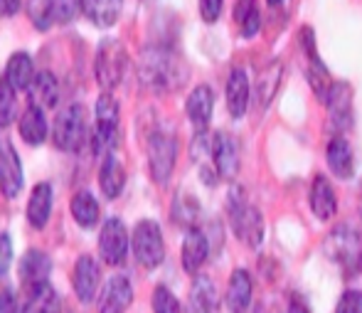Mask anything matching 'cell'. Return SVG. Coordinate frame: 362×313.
<instances>
[{"instance_id": "obj_1", "label": "cell", "mask_w": 362, "mask_h": 313, "mask_svg": "<svg viewBox=\"0 0 362 313\" xmlns=\"http://www.w3.org/2000/svg\"><path fill=\"white\" fill-rule=\"evenodd\" d=\"M139 74L144 86L153 91H173L185 81L187 67L180 55L168 47H148L141 55Z\"/></svg>"}, {"instance_id": "obj_2", "label": "cell", "mask_w": 362, "mask_h": 313, "mask_svg": "<svg viewBox=\"0 0 362 313\" xmlns=\"http://www.w3.org/2000/svg\"><path fill=\"white\" fill-rule=\"evenodd\" d=\"M323 251L340 269L345 279H355L362 274V232L353 224H338L325 237Z\"/></svg>"}, {"instance_id": "obj_3", "label": "cell", "mask_w": 362, "mask_h": 313, "mask_svg": "<svg viewBox=\"0 0 362 313\" xmlns=\"http://www.w3.org/2000/svg\"><path fill=\"white\" fill-rule=\"evenodd\" d=\"M227 215L232 222L234 234L239 237V242H244L247 247L259 249L264 244V217L262 210L257 205H252L247 200L242 188H232L227 200Z\"/></svg>"}, {"instance_id": "obj_4", "label": "cell", "mask_w": 362, "mask_h": 313, "mask_svg": "<svg viewBox=\"0 0 362 313\" xmlns=\"http://www.w3.org/2000/svg\"><path fill=\"white\" fill-rule=\"evenodd\" d=\"M177 161V141L173 133L156 131L148 138V166L158 186H168Z\"/></svg>"}, {"instance_id": "obj_5", "label": "cell", "mask_w": 362, "mask_h": 313, "mask_svg": "<svg viewBox=\"0 0 362 313\" xmlns=\"http://www.w3.org/2000/svg\"><path fill=\"white\" fill-rule=\"evenodd\" d=\"M131 247H134V256L141 266L146 269H156L165 259V242H163V232L153 220H141L134 229L131 237Z\"/></svg>"}, {"instance_id": "obj_6", "label": "cell", "mask_w": 362, "mask_h": 313, "mask_svg": "<svg viewBox=\"0 0 362 313\" xmlns=\"http://www.w3.org/2000/svg\"><path fill=\"white\" fill-rule=\"evenodd\" d=\"M126 50L119 40H101L99 50H96V62H94V72H96V81H99L104 89H114V86L121 84L126 72Z\"/></svg>"}, {"instance_id": "obj_7", "label": "cell", "mask_w": 362, "mask_h": 313, "mask_svg": "<svg viewBox=\"0 0 362 313\" xmlns=\"http://www.w3.org/2000/svg\"><path fill=\"white\" fill-rule=\"evenodd\" d=\"M84 136H86V119L81 106L72 104L59 111L57 119H54V131H52L54 146L64 153H74L81 148Z\"/></svg>"}, {"instance_id": "obj_8", "label": "cell", "mask_w": 362, "mask_h": 313, "mask_svg": "<svg viewBox=\"0 0 362 313\" xmlns=\"http://www.w3.org/2000/svg\"><path fill=\"white\" fill-rule=\"evenodd\" d=\"M119 101L104 91L96 99V136H94V151L96 153H111L116 146V131H119Z\"/></svg>"}, {"instance_id": "obj_9", "label": "cell", "mask_w": 362, "mask_h": 313, "mask_svg": "<svg viewBox=\"0 0 362 313\" xmlns=\"http://www.w3.org/2000/svg\"><path fill=\"white\" fill-rule=\"evenodd\" d=\"M131 247V237L126 224L119 217H109L101 227V237H99V254L106 264H121L129 254Z\"/></svg>"}, {"instance_id": "obj_10", "label": "cell", "mask_w": 362, "mask_h": 313, "mask_svg": "<svg viewBox=\"0 0 362 313\" xmlns=\"http://www.w3.org/2000/svg\"><path fill=\"white\" fill-rule=\"evenodd\" d=\"M325 106H328V116H330V126L335 131H348L353 128V86L348 81H335L328 91V99H325Z\"/></svg>"}, {"instance_id": "obj_11", "label": "cell", "mask_w": 362, "mask_h": 313, "mask_svg": "<svg viewBox=\"0 0 362 313\" xmlns=\"http://www.w3.org/2000/svg\"><path fill=\"white\" fill-rule=\"evenodd\" d=\"M212 161H215V173L224 181H237L239 176V146L237 138L229 136V133L219 131L212 138Z\"/></svg>"}, {"instance_id": "obj_12", "label": "cell", "mask_w": 362, "mask_h": 313, "mask_svg": "<svg viewBox=\"0 0 362 313\" xmlns=\"http://www.w3.org/2000/svg\"><path fill=\"white\" fill-rule=\"evenodd\" d=\"M20 190H23L20 156L8 141H0V193L5 198H18Z\"/></svg>"}, {"instance_id": "obj_13", "label": "cell", "mask_w": 362, "mask_h": 313, "mask_svg": "<svg viewBox=\"0 0 362 313\" xmlns=\"http://www.w3.org/2000/svg\"><path fill=\"white\" fill-rule=\"evenodd\" d=\"M249 101H252V84H249L247 69L234 67L227 76V109L232 119H242L247 114Z\"/></svg>"}, {"instance_id": "obj_14", "label": "cell", "mask_w": 362, "mask_h": 313, "mask_svg": "<svg viewBox=\"0 0 362 313\" xmlns=\"http://www.w3.org/2000/svg\"><path fill=\"white\" fill-rule=\"evenodd\" d=\"M207 256H210V239L202 232L200 227L187 229L185 239H182V251H180V261L182 269L187 274H197V271L205 266Z\"/></svg>"}, {"instance_id": "obj_15", "label": "cell", "mask_w": 362, "mask_h": 313, "mask_svg": "<svg viewBox=\"0 0 362 313\" xmlns=\"http://www.w3.org/2000/svg\"><path fill=\"white\" fill-rule=\"evenodd\" d=\"M252 294H254L252 274L247 269H234L227 284V296H224L227 309L232 313H247L252 309Z\"/></svg>"}, {"instance_id": "obj_16", "label": "cell", "mask_w": 362, "mask_h": 313, "mask_svg": "<svg viewBox=\"0 0 362 313\" xmlns=\"http://www.w3.org/2000/svg\"><path fill=\"white\" fill-rule=\"evenodd\" d=\"M134 301V286L126 276H111L99 301V313H124Z\"/></svg>"}, {"instance_id": "obj_17", "label": "cell", "mask_w": 362, "mask_h": 313, "mask_svg": "<svg viewBox=\"0 0 362 313\" xmlns=\"http://www.w3.org/2000/svg\"><path fill=\"white\" fill-rule=\"evenodd\" d=\"M281 76H284V64L279 59L269 62L264 69H259L257 84H254V101H257L259 111H267L269 104L276 99V91L281 86Z\"/></svg>"}, {"instance_id": "obj_18", "label": "cell", "mask_w": 362, "mask_h": 313, "mask_svg": "<svg viewBox=\"0 0 362 313\" xmlns=\"http://www.w3.org/2000/svg\"><path fill=\"white\" fill-rule=\"evenodd\" d=\"M310 210L320 222H328L338 215V198H335V190L330 186V181L325 176H315L313 186H310Z\"/></svg>"}, {"instance_id": "obj_19", "label": "cell", "mask_w": 362, "mask_h": 313, "mask_svg": "<svg viewBox=\"0 0 362 313\" xmlns=\"http://www.w3.org/2000/svg\"><path fill=\"white\" fill-rule=\"evenodd\" d=\"M185 111H187V119L192 121V126L197 131H205L212 119V111H215V94H212L210 86L207 84L195 86L185 101Z\"/></svg>"}, {"instance_id": "obj_20", "label": "cell", "mask_w": 362, "mask_h": 313, "mask_svg": "<svg viewBox=\"0 0 362 313\" xmlns=\"http://www.w3.org/2000/svg\"><path fill=\"white\" fill-rule=\"evenodd\" d=\"M99 279H101V269L91 256H81L74 266V291L76 299L81 304H91L99 289Z\"/></svg>"}, {"instance_id": "obj_21", "label": "cell", "mask_w": 362, "mask_h": 313, "mask_svg": "<svg viewBox=\"0 0 362 313\" xmlns=\"http://www.w3.org/2000/svg\"><path fill=\"white\" fill-rule=\"evenodd\" d=\"M325 158H328V168L335 178L340 181H350L355 173V156L350 143L345 141V136H335L333 141L328 143V151H325Z\"/></svg>"}, {"instance_id": "obj_22", "label": "cell", "mask_w": 362, "mask_h": 313, "mask_svg": "<svg viewBox=\"0 0 362 313\" xmlns=\"http://www.w3.org/2000/svg\"><path fill=\"white\" fill-rule=\"evenodd\" d=\"M52 271V261L45 251L30 249L20 261V279L28 289H35L40 284H47V276Z\"/></svg>"}, {"instance_id": "obj_23", "label": "cell", "mask_w": 362, "mask_h": 313, "mask_svg": "<svg viewBox=\"0 0 362 313\" xmlns=\"http://www.w3.org/2000/svg\"><path fill=\"white\" fill-rule=\"evenodd\" d=\"M28 91H30V104L40 106V109H52L59 99L57 76H54L52 72H40V74H35Z\"/></svg>"}, {"instance_id": "obj_24", "label": "cell", "mask_w": 362, "mask_h": 313, "mask_svg": "<svg viewBox=\"0 0 362 313\" xmlns=\"http://www.w3.org/2000/svg\"><path fill=\"white\" fill-rule=\"evenodd\" d=\"M217 309V289L207 276H197L190 286L185 313H215Z\"/></svg>"}, {"instance_id": "obj_25", "label": "cell", "mask_w": 362, "mask_h": 313, "mask_svg": "<svg viewBox=\"0 0 362 313\" xmlns=\"http://www.w3.org/2000/svg\"><path fill=\"white\" fill-rule=\"evenodd\" d=\"M99 186H101V193H104L109 200L119 198L121 190H124V186H126V171H124V166H121V161L114 156V153H106L104 163H101Z\"/></svg>"}, {"instance_id": "obj_26", "label": "cell", "mask_w": 362, "mask_h": 313, "mask_svg": "<svg viewBox=\"0 0 362 313\" xmlns=\"http://www.w3.org/2000/svg\"><path fill=\"white\" fill-rule=\"evenodd\" d=\"M20 136L30 146H42L45 138H47V119H45V111L40 106L30 104L25 109V114L20 116Z\"/></svg>"}, {"instance_id": "obj_27", "label": "cell", "mask_w": 362, "mask_h": 313, "mask_svg": "<svg viewBox=\"0 0 362 313\" xmlns=\"http://www.w3.org/2000/svg\"><path fill=\"white\" fill-rule=\"evenodd\" d=\"M81 13L99 28H109L119 20L124 0H79Z\"/></svg>"}, {"instance_id": "obj_28", "label": "cell", "mask_w": 362, "mask_h": 313, "mask_svg": "<svg viewBox=\"0 0 362 313\" xmlns=\"http://www.w3.org/2000/svg\"><path fill=\"white\" fill-rule=\"evenodd\" d=\"M49 212H52V188L47 183H40L35 186L33 195H30L28 203V220L35 229H42L49 220Z\"/></svg>"}, {"instance_id": "obj_29", "label": "cell", "mask_w": 362, "mask_h": 313, "mask_svg": "<svg viewBox=\"0 0 362 313\" xmlns=\"http://www.w3.org/2000/svg\"><path fill=\"white\" fill-rule=\"evenodd\" d=\"M35 79V64L30 59L28 52H15L13 57L8 59V67H5V81L13 86L15 91L28 89Z\"/></svg>"}, {"instance_id": "obj_30", "label": "cell", "mask_w": 362, "mask_h": 313, "mask_svg": "<svg viewBox=\"0 0 362 313\" xmlns=\"http://www.w3.org/2000/svg\"><path fill=\"white\" fill-rule=\"evenodd\" d=\"M23 313H59V296L49 284H40L30 289Z\"/></svg>"}, {"instance_id": "obj_31", "label": "cell", "mask_w": 362, "mask_h": 313, "mask_svg": "<svg viewBox=\"0 0 362 313\" xmlns=\"http://www.w3.org/2000/svg\"><path fill=\"white\" fill-rule=\"evenodd\" d=\"M69 207H72L74 220L81 224V227H94V224L99 222V203H96V198L89 193V190L76 193Z\"/></svg>"}, {"instance_id": "obj_32", "label": "cell", "mask_w": 362, "mask_h": 313, "mask_svg": "<svg viewBox=\"0 0 362 313\" xmlns=\"http://www.w3.org/2000/svg\"><path fill=\"white\" fill-rule=\"evenodd\" d=\"M173 220L187 229L197 227V220H200V205H197V200L185 193L177 195L175 203H173Z\"/></svg>"}, {"instance_id": "obj_33", "label": "cell", "mask_w": 362, "mask_h": 313, "mask_svg": "<svg viewBox=\"0 0 362 313\" xmlns=\"http://www.w3.org/2000/svg\"><path fill=\"white\" fill-rule=\"evenodd\" d=\"M28 15L37 30H47L54 23V3L52 0H28Z\"/></svg>"}, {"instance_id": "obj_34", "label": "cell", "mask_w": 362, "mask_h": 313, "mask_svg": "<svg viewBox=\"0 0 362 313\" xmlns=\"http://www.w3.org/2000/svg\"><path fill=\"white\" fill-rule=\"evenodd\" d=\"M18 109V96L8 81H0V126H10Z\"/></svg>"}, {"instance_id": "obj_35", "label": "cell", "mask_w": 362, "mask_h": 313, "mask_svg": "<svg viewBox=\"0 0 362 313\" xmlns=\"http://www.w3.org/2000/svg\"><path fill=\"white\" fill-rule=\"evenodd\" d=\"M153 313H182L180 301L168 286H156L153 291Z\"/></svg>"}, {"instance_id": "obj_36", "label": "cell", "mask_w": 362, "mask_h": 313, "mask_svg": "<svg viewBox=\"0 0 362 313\" xmlns=\"http://www.w3.org/2000/svg\"><path fill=\"white\" fill-rule=\"evenodd\" d=\"M335 313H362V291L348 289L338 301Z\"/></svg>"}, {"instance_id": "obj_37", "label": "cell", "mask_w": 362, "mask_h": 313, "mask_svg": "<svg viewBox=\"0 0 362 313\" xmlns=\"http://www.w3.org/2000/svg\"><path fill=\"white\" fill-rule=\"evenodd\" d=\"M54 3V20L57 23H69L76 15V8H81L79 0H52Z\"/></svg>"}, {"instance_id": "obj_38", "label": "cell", "mask_w": 362, "mask_h": 313, "mask_svg": "<svg viewBox=\"0 0 362 313\" xmlns=\"http://www.w3.org/2000/svg\"><path fill=\"white\" fill-rule=\"evenodd\" d=\"M224 10V0H200V15L207 25H215Z\"/></svg>"}, {"instance_id": "obj_39", "label": "cell", "mask_w": 362, "mask_h": 313, "mask_svg": "<svg viewBox=\"0 0 362 313\" xmlns=\"http://www.w3.org/2000/svg\"><path fill=\"white\" fill-rule=\"evenodd\" d=\"M239 30H242L244 38H254V35L262 30V13H259V8H254L252 13L239 23Z\"/></svg>"}, {"instance_id": "obj_40", "label": "cell", "mask_w": 362, "mask_h": 313, "mask_svg": "<svg viewBox=\"0 0 362 313\" xmlns=\"http://www.w3.org/2000/svg\"><path fill=\"white\" fill-rule=\"evenodd\" d=\"M13 264V242L5 232H0V276L10 269Z\"/></svg>"}, {"instance_id": "obj_41", "label": "cell", "mask_w": 362, "mask_h": 313, "mask_svg": "<svg viewBox=\"0 0 362 313\" xmlns=\"http://www.w3.org/2000/svg\"><path fill=\"white\" fill-rule=\"evenodd\" d=\"M0 313H18V301L10 289L0 291Z\"/></svg>"}, {"instance_id": "obj_42", "label": "cell", "mask_w": 362, "mask_h": 313, "mask_svg": "<svg viewBox=\"0 0 362 313\" xmlns=\"http://www.w3.org/2000/svg\"><path fill=\"white\" fill-rule=\"evenodd\" d=\"M288 313H313V311H310L308 301H305L303 296L293 294V296L288 299Z\"/></svg>"}, {"instance_id": "obj_43", "label": "cell", "mask_w": 362, "mask_h": 313, "mask_svg": "<svg viewBox=\"0 0 362 313\" xmlns=\"http://www.w3.org/2000/svg\"><path fill=\"white\" fill-rule=\"evenodd\" d=\"M20 10V0H0V18H10Z\"/></svg>"}, {"instance_id": "obj_44", "label": "cell", "mask_w": 362, "mask_h": 313, "mask_svg": "<svg viewBox=\"0 0 362 313\" xmlns=\"http://www.w3.org/2000/svg\"><path fill=\"white\" fill-rule=\"evenodd\" d=\"M269 5H272V8H276V5H281V0H267Z\"/></svg>"}, {"instance_id": "obj_45", "label": "cell", "mask_w": 362, "mask_h": 313, "mask_svg": "<svg viewBox=\"0 0 362 313\" xmlns=\"http://www.w3.org/2000/svg\"><path fill=\"white\" fill-rule=\"evenodd\" d=\"M247 313H264V309H259V306H257V309H249Z\"/></svg>"}, {"instance_id": "obj_46", "label": "cell", "mask_w": 362, "mask_h": 313, "mask_svg": "<svg viewBox=\"0 0 362 313\" xmlns=\"http://www.w3.org/2000/svg\"><path fill=\"white\" fill-rule=\"evenodd\" d=\"M360 217H362V200H360Z\"/></svg>"}]
</instances>
